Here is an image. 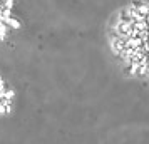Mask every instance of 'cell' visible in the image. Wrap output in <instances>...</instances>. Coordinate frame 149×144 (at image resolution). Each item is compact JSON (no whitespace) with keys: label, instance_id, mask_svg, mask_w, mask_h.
Returning <instances> with one entry per match:
<instances>
[{"label":"cell","instance_id":"2","mask_svg":"<svg viewBox=\"0 0 149 144\" xmlns=\"http://www.w3.org/2000/svg\"><path fill=\"white\" fill-rule=\"evenodd\" d=\"M15 0H0V39L7 34L12 22V8Z\"/></svg>","mask_w":149,"mask_h":144},{"label":"cell","instance_id":"1","mask_svg":"<svg viewBox=\"0 0 149 144\" xmlns=\"http://www.w3.org/2000/svg\"><path fill=\"white\" fill-rule=\"evenodd\" d=\"M114 44L124 64L149 79V3L124 10L114 27Z\"/></svg>","mask_w":149,"mask_h":144},{"label":"cell","instance_id":"3","mask_svg":"<svg viewBox=\"0 0 149 144\" xmlns=\"http://www.w3.org/2000/svg\"><path fill=\"white\" fill-rule=\"evenodd\" d=\"M10 102H12V92L5 86L3 79L0 77V116L10 109Z\"/></svg>","mask_w":149,"mask_h":144}]
</instances>
